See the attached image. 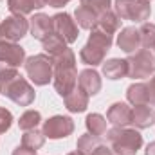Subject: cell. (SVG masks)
Returning a JSON list of instances; mask_svg holds the SVG:
<instances>
[{"mask_svg": "<svg viewBox=\"0 0 155 155\" xmlns=\"http://www.w3.org/2000/svg\"><path fill=\"white\" fill-rule=\"evenodd\" d=\"M0 94L20 107H29L36 96L31 83L24 76H20L18 69L5 63H0Z\"/></svg>", "mask_w": 155, "mask_h": 155, "instance_id": "1", "label": "cell"}, {"mask_svg": "<svg viewBox=\"0 0 155 155\" xmlns=\"http://www.w3.org/2000/svg\"><path fill=\"white\" fill-rule=\"evenodd\" d=\"M52 61V83L56 92L61 97H67L78 87V71H76V56L72 49H63L56 56L51 58Z\"/></svg>", "mask_w": 155, "mask_h": 155, "instance_id": "2", "label": "cell"}, {"mask_svg": "<svg viewBox=\"0 0 155 155\" xmlns=\"http://www.w3.org/2000/svg\"><path fill=\"white\" fill-rule=\"evenodd\" d=\"M112 41L114 36L108 35V33H103L99 29H92L88 41L83 45V49L79 51V58L83 63L90 65V67H96V65H103L105 61V56L107 52L110 51L112 47Z\"/></svg>", "mask_w": 155, "mask_h": 155, "instance_id": "3", "label": "cell"}, {"mask_svg": "<svg viewBox=\"0 0 155 155\" xmlns=\"http://www.w3.org/2000/svg\"><path fill=\"white\" fill-rule=\"evenodd\" d=\"M107 141L114 155H135L143 146V135L135 128H117L107 130Z\"/></svg>", "mask_w": 155, "mask_h": 155, "instance_id": "4", "label": "cell"}, {"mask_svg": "<svg viewBox=\"0 0 155 155\" xmlns=\"http://www.w3.org/2000/svg\"><path fill=\"white\" fill-rule=\"evenodd\" d=\"M114 13L121 20L144 24L150 18L152 5H150V0H116Z\"/></svg>", "mask_w": 155, "mask_h": 155, "instance_id": "5", "label": "cell"}, {"mask_svg": "<svg viewBox=\"0 0 155 155\" xmlns=\"http://www.w3.org/2000/svg\"><path fill=\"white\" fill-rule=\"evenodd\" d=\"M128 76L132 79H144L155 74V54L150 49H139L126 58Z\"/></svg>", "mask_w": 155, "mask_h": 155, "instance_id": "6", "label": "cell"}, {"mask_svg": "<svg viewBox=\"0 0 155 155\" xmlns=\"http://www.w3.org/2000/svg\"><path fill=\"white\" fill-rule=\"evenodd\" d=\"M24 67L27 78L38 87H43L49 81H52V61L47 54H35L31 58H25Z\"/></svg>", "mask_w": 155, "mask_h": 155, "instance_id": "7", "label": "cell"}, {"mask_svg": "<svg viewBox=\"0 0 155 155\" xmlns=\"http://www.w3.org/2000/svg\"><path fill=\"white\" fill-rule=\"evenodd\" d=\"M29 33V20L22 15H11L0 22V41L16 43Z\"/></svg>", "mask_w": 155, "mask_h": 155, "instance_id": "8", "label": "cell"}, {"mask_svg": "<svg viewBox=\"0 0 155 155\" xmlns=\"http://www.w3.org/2000/svg\"><path fill=\"white\" fill-rule=\"evenodd\" d=\"M41 132L49 139H63L74 132V121L67 116H54L43 121Z\"/></svg>", "mask_w": 155, "mask_h": 155, "instance_id": "9", "label": "cell"}, {"mask_svg": "<svg viewBox=\"0 0 155 155\" xmlns=\"http://www.w3.org/2000/svg\"><path fill=\"white\" fill-rule=\"evenodd\" d=\"M54 22V35H58L65 43H74L79 36V29H78L76 20H72V16L69 13H58L52 16Z\"/></svg>", "mask_w": 155, "mask_h": 155, "instance_id": "10", "label": "cell"}, {"mask_svg": "<svg viewBox=\"0 0 155 155\" xmlns=\"http://www.w3.org/2000/svg\"><path fill=\"white\" fill-rule=\"evenodd\" d=\"M29 31L33 35V38L43 41L45 38L54 35V22L52 16L45 15V13H36L29 18Z\"/></svg>", "mask_w": 155, "mask_h": 155, "instance_id": "11", "label": "cell"}, {"mask_svg": "<svg viewBox=\"0 0 155 155\" xmlns=\"http://www.w3.org/2000/svg\"><path fill=\"white\" fill-rule=\"evenodd\" d=\"M25 61V49L18 43L11 41H0V63H5L9 67L18 69Z\"/></svg>", "mask_w": 155, "mask_h": 155, "instance_id": "12", "label": "cell"}, {"mask_svg": "<svg viewBox=\"0 0 155 155\" xmlns=\"http://www.w3.org/2000/svg\"><path fill=\"white\" fill-rule=\"evenodd\" d=\"M117 45L126 54H132V52L139 51L143 47L139 29L137 27H124V29H121V33L117 35Z\"/></svg>", "mask_w": 155, "mask_h": 155, "instance_id": "13", "label": "cell"}, {"mask_svg": "<svg viewBox=\"0 0 155 155\" xmlns=\"http://www.w3.org/2000/svg\"><path fill=\"white\" fill-rule=\"evenodd\" d=\"M107 121L112 126L126 128L128 124H132V108L126 103H114L107 112Z\"/></svg>", "mask_w": 155, "mask_h": 155, "instance_id": "14", "label": "cell"}, {"mask_svg": "<svg viewBox=\"0 0 155 155\" xmlns=\"http://www.w3.org/2000/svg\"><path fill=\"white\" fill-rule=\"evenodd\" d=\"M155 123V112L150 105H137L132 108V124L137 130L150 128Z\"/></svg>", "mask_w": 155, "mask_h": 155, "instance_id": "15", "label": "cell"}, {"mask_svg": "<svg viewBox=\"0 0 155 155\" xmlns=\"http://www.w3.org/2000/svg\"><path fill=\"white\" fill-rule=\"evenodd\" d=\"M78 85L79 88H83L88 96H96L101 90V76L94 71V69H85L79 72L78 76Z\"/></svg>", "mask_w": 155, "mask_h": 155, "instance_id": "16", "label": "cell"}, {"mask_svg": "<svg viewBox=\"0 0 155 155\" xmlns=\"http://www.w3.org/2000/svg\"><path fill=\"white\" fill-rule=\"evenodd\" d=\"M88 94L83 90V88H79V85H78L76 88L67 96V97H63V101H65V107H67V110L69 112H85L87 110V107H88Z\"/></svg>", "mask_w": 155, "mask_h": 155, "instance_id": "17", "label": "cell"}, {"mask_svg": "<svg viewBox=\"0 0 155 155\" xmlns=\"http://www.w3.org/2000/svg\"><path fill=\"white\" fill-rule=\"evenodd\" d=\"M47 5V0H7V7L13 15H31L35 9H41Z\"/></svg>", "mask_w": 155, "mask_h": 155, "instance_id": "18", "label": "cell"}, {"mask_svg": "<svg viewBox=\"0 0 155 155\" xmlns=\"http://www.w3.org/2000/svg\"><path fill=\"white\" fill-rule=\"evenodd\" d=\"M119 27H121V18L117 16L112 9H108V11H105V13H101L97 16V22H96V27L94 29H99V31L108 33V35L114 36L117 31H119Z\"/></svg>", "mask_w": 155, "mask_h": 155, "instance_id": "19", "label": "cell"}, {"mask_svg": "<svg viewBox=\"0 0 155 155\" xmlns=\"http://www.w3.org/2000/svg\"><path fill=\"white\" fill-rule=\"evenodd\" d=\"M103 74L108 79H123L128 76V63L126 60H119V58H112L103 61Z\"/></svg>", "mask_w": 155, "mask_h": 155, "instance_id": "20", "label": "cell"}, {"mask_svg": "<svg viewBox=\"0 0 155 155\" xmlns=\"http://www.w3.org/2000/svg\"><path fill=\"white\" fill-rule=\"evenodd\" d=\"M126 99L134 107L137 105H150V94L146 83H132L126 88Z\"/></svg>", "mask_w": 155, "mask_h": 155, "instance_id": "21", "label": "cell"}, {"mask_svg": "<svg viewBox=\"0 0 155 155\" xmlns=\"http://www.w3.org/2000/svg\"><path fill=\"white\" fill-rule=\"evenodd\" d=\"M107 117H103L101 114H88L85 119V124H87V130L88 134L96 135V137H101L107 134Z\"/></svg>", "mask_w": 155, "mask_h": 155, "instance_id": "22", "label": "cell"}, {"mask_svg": "<svg viewBox=\"0 0 155 155\" xmlns=\"http://www.w3.org/2000/svg\"><path fill=\"white\" fill-rule=\"evenodd\" d=\"M103 143H101V139L99 137H96V135H92V134H83L79 139H78V144H76V148H78V152L79 153H83V155H92L99 146H101Z\"/></svg>", "mask_w": 155, "mask_h": 155, "instance_id": "23", "label": "cell"}, {"mask_svg": "<svg viewBox=\"0 0 155 155\" xmlns=\"http://www.w3.org/2000/svg\"><path fill=\"white\" fill-rule=\"evenodd\" d=\"M74 16H76V24L81 29H90V31H92V29L96 27L97 15H94L90 9L79 5V7H76V11H74Z\"/></svg>", "mask_w": 155, "mask_h": 155, "instance_id": "24", "label": "cell"}, {"mask_svg": "<svg viewBox=\"0 0 155 155\" xmlns=\"http://www.w3.org/2000/svg\"><path fill=\"white\" fill-rule=\"evenodd\" d=\"M45 139H47V137L43 135V132L38 130V128H35V130L24 132V135H22V144L27 146V148H31V150H40V148L43 146Z\"/></svg>", "mask_w": 155, "mask_h": 155, "instance_id": "25", "label": "cell"}, {"mask_svg": "<svg viewBox=\"0 0 155 155\" xmlns=\"http://www.w3.org/2000/svg\"><path fill=\"white\" fill-rule=\"evenodd\" d=\"M40 121H41V114L38 110H27L20 116V121H18V126L22 132H27V130H35L38 128Z\"/></svg>", "mask_w": 155, "mask_h": 155, "instance_id": "26", "label": "cell"}, {"mask_svg": "<svg viewBox=\"0 0 155 155\" xmlns=\"http://www.w3.org/2000/svg\"><path fill=\"white\" fill-rule=\"evenodd\" d=\"M41 43H43V51L47 52L49 58H52V56H56L58 52H61L63 49H67V43L60 38L58 35H52V36L45 38Z\"/></svg>", "mask_w": 155, "mask_h": 155, "instance_id": "27", "label": "cell"}, {"mask_svg": "<svg viewBox=\"0 0 155 155\" xmlns=\"http://www.w3.org/2000/svg\"><path fill=\"white\" fill-rule=\"evenodd\" d=\"M141 33V43L144 49H155V24H143L139 27Z\"/></svg>", "mask_w": 155, "mask_h": 155, "instance_id": "28", "label": "cell"}, {"mask_svg": "<svg viewBox=\"0 0 155 155\" xmlns=\"http://www.w3.org/2000/svg\"><path fill=\"white\" fill-rule=\"evenodd\" d=\"M79 4L87 9H90L94 15H101L110 9V0H79Z\"/></svg>", "mask_w": 155, "mask_h": 155, "instance_id": "29", "label": "cell"}, {"mask_svg": "<svg viewBox=\"0 0 155 155\" xmlns=\"http://www.w3.org/2000/svg\"><path fill=\"white\" fill-rule=\"evenodd\" d=\"M11 123H13V114L7 108L0 107V134H5L11 128Z\"/></svg>", "mask_w": 155, "mask_h": 155, "instance_id": "30", "label": "cell"}, {"mask_svg": "<svg viewBox=\"0 0 155 155\" xmlns=\"http://www.w3.org/2000/svg\"><path fill=\"white\" fill-rule=\"evenodd\" d=\"M146 87H148V94H150V107H155V74L146 81Z\"/></svg>", "mask_w": 155, "mask_h": 155, "instance_id": "31", "label": "cell"}, {"mask_svg": "<svg viewBox=\"0 0 155 155\" xmlns=\"http://www.w3.org/2000/svg\"><path fill=\"white\" fill-rule=\"evenodd\" d=\"M11 155H36V150H31V148L20 144V146H16V148L13 150V153Z\"/></svg>", "mask_w": 155, "mask_h": 155, "instance_id": "32", "label": "cell"}, {"mask_svg": "<svg viewBox=\"0 0 155 155\" xmlns=\"http://www.w3.org/2000/svg\"><path fill=\"white\" fill-rule=\"evenodd\" d=\"M71 0H47V5H51V7H63L65 4H69Z\"/></svg>", "mask_w": 155, "mask_h": 155, "instance_id": "33", "label": "cell"}, {"mask_svg": "<svg viewBox=\"0 0 155 155\" xmlns=\"http://www.w3.org/2000/svg\"><path fill=\"white\" fill-rule=\"evenodd\" d=\"M110 153H112V150H110L107 144H101V146H99V148H97L92 155H110Z\"/></svg>", "mask_w": 155, "mask_h": 155, "instance_id": "34", "label": "cell"}, {"mask_svg": "<svg viewBox=\"0 0 155 155\" xmlns=\"http://www.w3.org/2000/svg\"><path fill=\"white\" fill-rule=\"evenodd\" d=\"M144 155H155V141H153V143H150V144L146 146V152H144Z\"/></svg>", "mask_w": 155, "mask_h": 155, "instance_id": "35", "label": "cell"}, {"mask_svg": "<svg viewBox=\"0 0 155 155\" xmlns=\"http://www.w3.org/2000/svg\"><path fill=\"white\" fill-rule=\"evenodd\" d=\"M69 155H83V153H79V152H72V153H69Z\"/></svg>", "mask_w": 155, "mask_h": 155, "instance_id": "36", "label": "cell"}, {"mask_svg": "<svg viewBox=\"0 0 155 155\" xmlns=\"http://www.w3.org/2000/svg\"><path fill=\"white\" fill-rule=\"evenodd\" d=\"M110 155H114V153H110Z\"/></svg>", "mask_w": 155, "mask_h": 155, "instance_id": "37", "label": "cell"}, {"mask_svg": "<svg viewBox=\"0 0 155 155\" xmlns=\"http://www.w3.org/2000/svg\"><path fill=\"white\" fill-rule=\"evenodd\" d=\"M153 54H155V52H153Z\"/></svg>", "mask_w": 155, "mask_h": 155, "instance_id": "38", "label": "cell"}]
</instances>
